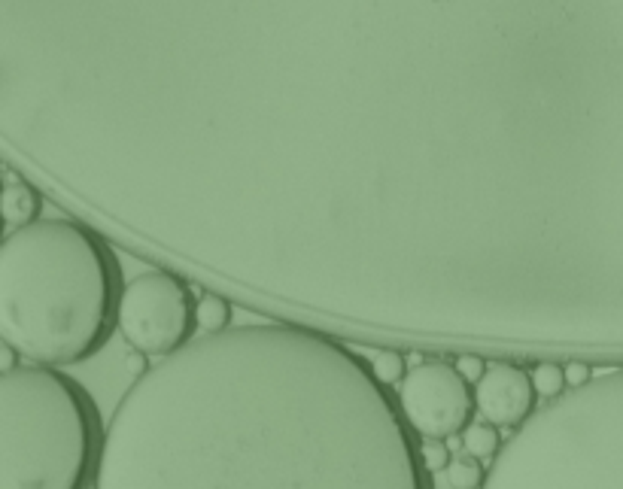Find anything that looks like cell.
I'll use <instances>...</instances> for the list:
<instances>
[{
  "label": "cell",
  "instance_id": "8992f818",
  "mask_svg": "<svg viewBox=\"0 0 623 489\" xmlns=\"http://www.w3.org/2000/svg\"><path fill=\"white\" fill-rule=\"evenodd\" d=\"M399 407L420 438H453L472 426L478 411L475 386L456 365L420 362L399 383Z\"/></svg>",
  "mask_w": 623,
  "mask_h": 489
},
{
  "label": "cell",
  "instance_id": "5b68a950",
  "mask_svg": "<svg viewBox=\"0 0 623 489\" xmlns=\"http://www.w3.org/2000/svg\"><path fill=\"white\" fill-rule=\"evenodd\" d=\"M198 298L171 268L137 274L119 304V329L131 350L146 356H171L195 338Z\"/></svg>",
  "mask_w": 623,
  "mask_h": 489
},
{
  "label": "cell",
  "instance_id": "5bb4252c",
  "mask_svg": "<svg viewBox=\"0 0 623 489\" xmlns=\"http://www.w3.org/2000/svg\"><path fill=\"white\" fill-rule=\"evenodd\" d=\"M423 462H426L429 471L447 468V465H450V450H447V444L438 441V438H423Z\"/></svg>",
  "mask_w": 623,
  "mask_h": 489
},
{
  "label": "cell",
  "instance_id": "52a82bcc",
  "mask_svg": "<svg viewBox=\"0 0 623 489\" xmlns=\"http://www.w3.org/2000/svg\"><path fill=\"white\" fill-rule=\"evenodd\" d=\"M535 395L532 374L511 359L490 362L484 377L475 383L478 414L502 429H520L535 414Z\"/></svg>",
  "mask_w": 623,
  "mask_h": 489
},
{
  "label": "cell",
  "instance_id": "4fadbf2b",
  "mask_svg": "<svg viewBox=\"0 0 623 489\" xmlns=\"http://www.w3.org/2000/svg\"><path fill=\"white\" fill-rule=\"evenodd\" d=\"M368 362H371V368H374V374L386 383V386H393V383H402L405 380V359H402V353L396 350V347H383V350H377L374 356H368Z\"/></svg>",
  "mask_w": 623,
  "mask_h": 489
},
{
  "label": "cell",
  "instance_id": "9a60e30c",
  "mask_svg": "<svg viewBox=\"0 0 623 489\" xmlns=\"http://www.w3.org/2000/svg\"><path fill=\"white\" fill-rule=\"evenodd\" d=\"M487 356H481V353H459V359H456V368L462 371V377L469 380V383H478L481 377H484V371H487Z\"/></svg>",
  "mask_w": 623,
  "mask_h": 489
},
{
  "label": "cell",
  "instance_id": "30bf717a",
  "mask_svg": "<svg viewBox=\"0 0 623 489\" xmlns=\"http://www.w3.org/2000/svg\"><path fill=\"white\" fill-rule=\"evenodd\" d=\"M462 447L475 459H496L502 450V438H499L496 426L484 420V423H472L462 432Z\"/></svg>",
  "mask_w": 623,
  "mask_h": 489
},
{
  "label": "cell",
  "instance_id": "e0dca14e",
  "mask_svg": "<svg viewBox=\"0 0 623 489\" xmlns=\"http://www.w3.org/2000/svg\"><path fill=\"white\" fill-rule=\"evenodd\" d=\"M19 350L16 347H10V344H0V368H4V374L7 371H13V368H19Z\"/></svg>",
  "mask_w": 623,
  "mask_h": 489
},
{
  "label": "cell",
  "instance_id": "7a4b0ae2",
  "mask_svg": "<svg viewBox=\"0 0 623 489\" xmlns=\"http://www.w3.org/2000/svg\"><path fill=\"white\" fill-rule=\"evenodd\" d=\"M122 268L101 231L37 219L0 243V338L37 365H80L119 325Z\"/></svg>",
  "mask_w": 623,
  "mask_h": 489
},
{
  "label": "cell",
  "instance_id": "2e32d148",
  "mask_svg": "<svg viewBox=\"0 0 623 489\" xmlns=\"http://www.w3.org/2000/svg\"><path fill=\"white\" fill-rule=\"evenodd\" d=\"M587 380H593L590 362H581V359L566 362V383H569V386H584Z\"/></svg>",
  "mask_w": 623,
  "mask_h": 489
},
{
  "label": "cell",
  "instance_id": "6da1fadb",
  "mask_svg": "<svg viewBox=\"0 0 623 489\" xmlns=\"http://www.w3.org/2000/svg\"><path fill=\"white\" fill-rule=\"evenodd\" d=\"M98 489H435L368 356L298 322L198 335L110 417Z\"/></svg>",
  "mask_w": 623,
  "mask_h": 489
},
{
  "label": "cell",
  "instance_id": "7c38bea8",
  "mask_svg": "<svg viewBox=\"0 0 623 489\" xmlns=\"http://www.w3.org/2000/svg\"><path fill=\"white\" fill-rule=\"evenodd\" d=\"M487 471L475 456H459L447 465V483L453 489H484Z\"/></svg>",
  "mask_w": 623,
  "mask_h": 489
},
{
  "label": "cell",
  "instance_id": "3957f363",
  "mask_svg": "<svg viewBox=\"0 0 623 489\" xmlns=\"http://www.w3.org/2000/svg\"><path fill=\"white\" fill-rule=\"evenodd\" d=\"M484 489H623V365L538 407L502 444Z\"/></svg>",
  "mask_w": 623,
  "mask_h": 489
},
{
  "label": "cell",
  "instance_id": "9c48e42d",
  "mask_svg": "<svg viewBox=\"0 0 623 489\" xmlns=\"http://www.w3.org/2000/svg\"><path fill=\"white\" fill-rule=\"evenodd\" d=\"M195 316H198V329L204 335L222 332V329H228V319H231V298H225L219 292H207L198 298Z\"/></svg>",
  "mask_w": 623,
  "mask_h": 489
},
{
  "label": "cell",
  "instance_id": "8fae6325",
  "mask_svg": "<svg viewBox=\"0 0 623 489\" xmlns=\"http://www.w3.org/2000/svg\"><path fill=\"white\" fill-rule=\"evenodd\" d=\"M529 374H532L535 392L544 395V398H557L560 392L569 389V383H566V362L541 359V362H535V368Z\"/></svg>",
  "mask_w": 623,
  "mask_h": 489
},
{
  "label": "cell",
  "instance_id": "277c9868",
  "mask_svg": "<svg viewBox=\"0 0 623 489\" xmlns=\"http://www.w3.org/2000/svg\"><path fill=\"white\" fill-rule=\"evenodd\" d=\"M101 447L98 407L70 374L37 362L0 374V489H86Z\"/></svg>",
  "mask_w": 623,
  "mask_h": 489
},
{
  "label": "cell",
  "instance_id": "ba28073f",
  "mask_svg": "<svg viewBox=\"0 0 623 489\" xmlns=\"http://www.w3.org/2000/svg\"><path fill=\"white\" fill-rule=\"evenodd\" d=\"M40 207H43V195L31 183L7 177L4 195H0V213H4V222L10 228H22L28 222H37Z\"/></svg>",
  "mask_w": 623,
  "mask_h": 489
}]
</instances>
